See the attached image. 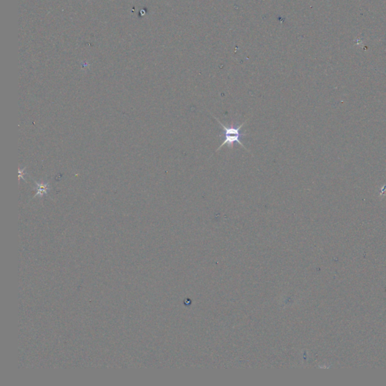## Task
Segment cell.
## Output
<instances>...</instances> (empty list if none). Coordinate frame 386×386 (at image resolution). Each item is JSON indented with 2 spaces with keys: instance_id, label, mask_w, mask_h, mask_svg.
Returning a JSON list of instances; mask_svg holds the SVG:
<instances>
[{
  "instance_id": "cell-1",
  "label": "cell",
  "mask_w": 386,
  "mask_h": 386,
  "mask_svg": "<svg viewBox=\"0 0 386 386\" xmlns=\"http://www.w3.org/2000/svg\"><path fill=\"white\" fill-rule=\"evenodd\" d=\"M214 119H216V120L217 121L219 125L223 128V132H222L221 135H223V143H222L221 145L219 146L218 149L216 150V152L221 149L222 147L224 146L225 145H227V146L231 149V148L234 146L235 144H239L241 146H242V148H244L246 151L250 152V151L247 150V148L244 146V144L241 142V138L244 136H246L247 135L241 132V128L247 123L249 119H247L245 122H243V123L241 124V125H239V126L227 127L226 125H223L222 122H220V121L217 118L214 117Z\"/></svg>"
},
{
  "instance_id": "cell-2",
  "label": "cell",
  "mask_w": 386,
  "mask_h": 386,
  "mask_svg": "<svg viewBox=\"0 0 386 386\" xmlns=\"http://www.w3.org/2000/svg\"><path fill=\"white\" fill-rule=\"evenodd\" d=\"M37 187H38V188H37V190H38V192H37V195H43L45 193H47L48 190L47 184H37Z\"/></svg>"
}]
</instances>
